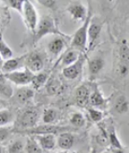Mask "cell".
<instances>
[{
	"label": "cell",
	"instance_id": "obj_1",
	"mask_svg": "<svg viewBox=\"0 0 129 153\" xmlns=\"http://www.w3.org/2000/svg\"><path fill=\"white\" fill-rule=\"evenodd\" d=\"M48 35H57L59 36H65V37L67 36L59 30L54 17H52L51 16H43L39 19V21H38V25L36 27V33H33V36H35L33 42L35 43L38 42L41 38Z\"/></svg>",
	"mask_w": 129,
	"mask_h": 153
},
{
	"label": "cell",
	"instance_id": "obj_2",
	"mask_svg": "<svg viewBox=\"0 0 129 153\" xmlns=\"http://www.w3.org/2000/svg\"><path fill=\"white\" fill-rule=\"evenodd\" d=\"M92 18V9H89L88 16L84 20L78 30L74 33L73 37H72V42H71V47L72 49L78 50L80 53L84 52L86 48L88 46V27Z\"/></svg>",
	"mask_w": 129,
	"mask_h": 153
},
{
	"label": "cell",
	"instance_id": "obj_3",
	"mask_svg": "<svg viewBox=\"0 0 129 153\" xmlns=\"http://www.w3.org/2000/svg\"><path fill=\"white\" fill-rule=\"evenodd\" d=\"M111 112L118 119L129 116V96L124 92L117 91L110 100Z\"/></svg>",
	"mask_w": 129,
	"mask_h": 153
},
{
	"label": "cell",
	"instance_id": "obj_4",
	"mask_svg": "<svg viewBox=\"0 0 129 153\" xmlns=\"http://www.w3.org/2000/svg\"><path fill=\"white\" fill-rule=\"evenodd\" d=\"M38 120H39V113L36 109L31 108L24 110L19 115L17 120V126L19 128V131L28 130V129L36 127Z\"/></svg>",
	"mask_w": 129,
	"mask_h": 153
},
{
	"label": "cell",
	"instance_id": "obj_5",
	"mask_svg": "<svg viewBox=\"0 0 129 153\" xmlns=\"http://www.w3.org/2000/svg\"><path fill=\"white\" fill-rule=\"evenodd\" d=\"M22 17L28 30H30L33 33H35L39 19H38V13L35 5L31 1H24Z\"/></svg>",
	"mask_w": 129,
	"mask_h": 153
},
{
	"label": "cell",
	"instance_id": "obj_6",
	"mask_svg": "<svg viewBox=\"0 0 129 153\" xmlns=\"http://www.w3.org/2000/svg\"><path fill=\"white\" fill-rule=\"evenodd\" d=\"M103 27V20L99 16H93L88 27V49L92 50L100 36Z\"/></svg>",
	"mask_w": 129,
	"mask_h": 153
},
{
	"label": "cell",
	"instance_id": "obj_7",
	"mask_svg": "<svg viewBox=\"0 0 129 153\" xmlns=\"http://www.w3.org/2000/svg\"><path fill=\"white\" fill-rule=\"evenodd\" d=\"M73 127L70 126H59L56 124H43V126H36L33 128L28 129V130L19 131L21 134H29V135H43V134H56V133H62L72 130Z\"/></svg>",
	"mask_w": 129,
	"mask_h": 153
},
{
	"label": "cell",
	"instance_id": "obj_8",
	"mask_svg": "<svg viewBox=\"0 0 129 153\" xmlns=\"http://www.w3.org/2000/svg\"><path fill=\"white\" fill-rule=\"evenodd\" d=\"M36 74L32 73L28 68L24 70H17L13 73L4 74V76L11 82L19 85V86H26L29 83H32V80Z\"/></svg>",
	"mask_w": 129,
	"mask_h": 153
},
{
	"label": "cell",
	"instance_id": "obj_9",
	"mask_svg": "<svg viewBox=\"0 0 129 153\" xmlns=\"http://www.w3.org/2000/svg\"><path fill=\"white\" fill-rule=\"evenodd\" d=\"M66 12L69 13V16L74 21L83 23L88 16L89 9H87L83 3L79 1H72L67 6Z\"/></svg>",
	"mask_w": 129,
	"mask_h": 153
},
{
	"label": "cell",
	"instance_id": "obj_10",
	"mask_svg": "<svg viewBox=\"0 0 129 153\" xmlns=\"http://www.w3.org/2000/svg\"><path fill=\"white\" fill-rule=\"evenodd\" d=\"M26 68H28L32 73L37 74L42 72L44 68V59L40 53H32L30 55H27L26 57Z\"/></svg>",
	"mask_w": 129,
	"mask_h": 153
},
{
	"label": "cell",
	"instance_id": "obj_11",
	"mask_svg": "<svg viewBox=\"0 0 129 153\" xmlns=\"http://www.w3.org/2000/svg\"><path fill=\"white\" fill-rule=\"evenodd\" d=\"M84 60H85L84 56L81 55L79 60L76 61L74 64L64 67L62 69V75H63L64 78H66L67 79H76V78H79L81 72H82Z\"/></svg>",
	"mask_w": 129,
	"mask_h": 153
},
{
	"label": "cell",
	"instance_id": "obj_12",
	"mask_svg": "<svg viewBox=\"0 0 129 153\" xmlns=\"http://www.w3.org/2000/svg\"><path fill=\"white\" fill-rule=\"evenodd\" d=\"M105 59L103 57V56L102 55H97L91 59H88V71L90 76H98L100 72H102L106 62H105Z\"/></svg>",
	"mask_w": 129,
	"mask_h": 153
},
{
	"label": "cell",
	"instance_id": "obj_13",
	"mask_svg": "<svg viewBox=\"0 0 129 153\" xmlns=\"http://www.w3.org/2000/svg\"><path fill=\"white\" fill-rule=\"evenodd\" d=\"M44 151H52L56 146V138L54 134H43L33 137Z\"/></svg>",
	"mask_w": 129,
	"mask_h": 153
},
{
	"label": "cell",
	"instance_id": "obj_14",
	"mask_svg": "<svg viewBox=\"0 0 129 153\" xmlns=\"http://www.w3.org/2000/svg\"><path fill=\"white\" fill-rule=\"evenodd\" d=\"M75 142H76V137L70 131L62 132L56 138V145L61 150L68 151L74 146Z\"/></svg>",
	"mask_w": 129,
	"mask_h": 153
},
{
	"label": "cell",
	"instance_id": "obj_15",
	"mask_svg": "<svg viewBox=\"0 0 129 153\" xmlns=\"http://www.w3.org/2000/svg\"><path fill=\"white\" fill-rule=\"evenodd\" d=\"M109 100L104 97L103 93L99 90V88L97 85L95 86L93 89V92L90 95L89 99V104H91V106L94 108H102L107 104Z\"/></svg>",
	"mask_w": 129,
	"mask_h": 153
},
{
	"label": "cell",
	"instance_id": "obj_16",
	"mask_svg": "<svg viewBox=\"0 0 129 153\" xmlns=\"http://www.w3.org/2000/svg\"><path fill=\"white\" fill-rule=\"evenodd\" d=\"M26 57L27 55L14 57V59L12 57V59L5 60V62L1 66V71L4 74H9V73H13L14 71H17L21 67L24 60H26Z\"/></svg>",
	"mask_w": 129,
	"mask_h": 153
},
{
	"label": "cell",
	"instance_id": "obj_17",
	"mask_svg": "<svg viewBox=\"0 0 129 153\" xmlns=\"http://www.w3.org/2000/svg\"><path fill=\"white\" fill-rule=\"evenodd\" d=\"M91 92L86 85H80L76 90V102L80 107H86L89 104Z\"/></svg>",
	"mask_w": 129,
	"mask_h": 153
},
{
	"label": "cell",
	"instance_id": "obj_18",
	"mask_svg": "<svg viewBox=\"0 0 129 153\" xmlns=\"http://www.w3.org/2000/svg\"><path fill=\"white\" fill-rule=\"evenodd\" d=\"M66 47V42L62 36H56L49 41L47 49L53 56H59Z\"/></svg>",
	"mask_w": 129,
	"mask_h": 153
},
{
	"label": "cell",
	"instance_id": "obj_19",
	"mask_svg": "<svg viewBox=\"0 0 129 153\" xmlns=\"http://www.w3.org/2000/svg\"><path fill=\"white\" fill-rule=\"evenodd\" d=\"M107 133H108V141L111 148H117V149H123L124 146L122 145V143L121 141V139L119 138L118 133L116 131V128L111 124L108 128H107Z\"/></svg>",
	"mask_w": 129,
	"mask_h": 153
},
{
	"label": "cell",
	"instance_id": "obj_20",
	"mask_svg": "<svg viewBox=\"0 0 129 153\" xmlns=\"http://www.w3.org/2000/svg\"><path fill=\"white\" fill-rule=\"evenodd\" d=\"M118 61L129 66V44L123 40L118 48Z\"/></svg>",
	"mask_w": 129,
	"mask_h": 153
},
{
	"label": "cell",
	"instance_id": "obj_21",
	"mask_svg": "<svg viewBox=\"0 0 129 153\" xmlns=\"http://www.w3.org/2000/svg\"><path fill=\"white\" fill-rule=\"evenodd\" d=\"M59 112L55 108H46L42 114V122L44 124H55L59 120Z\"/></svg>",
	"mask_w": 129,
	"mask_h": 153
},
{
	"label": "cell",
	"instance_id": "obj_22",
	"mask_svg": "<svg viewBox=\"0 0 129 153\" xmlns=\"http://www.w3.org/2000/svg\"><path fill=\"white\" fill-rule=\"evenodd\" d=\"M81 54L80 52L78 50L72 49L65 53V55L62 56V65H64L65 67L74 64L76 61H78L80 57Z\"/></svg>",
	"mask_w": 129,
	"mask_h": 153
},
{
	"label": "cell",
	"instance_id": "obj_23",
	"mask_svg": "<svg viewBox=\"0 0 129 153\" xmlns=\"http://www.w3.org/2000/svg\"><path fill=\"white\" fill-rule=\"evenodd\" d=\"M25 150L27 153H44V150L38 145V143L33 137H28L26 140Z\"/></svg>",
	"mask_w": 129,
	"mask_h": 153
},
{
	"label": "cell",
	"instance_id": "obj_24",
	"mask_svg": "<svg viewBox=\"0 0 129 153\" xmlns=\"http://www.w3.org/2000/svg\"><path fill=\"white\" fill-rule=\"evenodd\" d=\"M69 122L71 123V126L76 128H81L85 126L86 121L85 118L83 116V114H81L80 112H74L71 114V116L69 118Z\"/></svg>",
	"mask_w": 129,
	"mask_h": 153
},
{
	"label": "cell",
	"instance_id": "obj_25",
	"mask_svg": "<svg viewBox=\"0 0 129 153\" xmlns=\"http://www.w3.org/2000/svg\"><path fill=\"white\" fill-rule=\"evenodd\" d=\"M33 97V91L31 88L28 87H22L20 89H18L16 92V99L18 102H20L22 103L27 102L28 100H30Z\"/></svg>",
	"mask_w": 129,
	"mask_h": 153
},
{
	"label": "cell",
	"instance_id": "obj_26",
	"mask_svg": "<svg viewBox=\"0 0 129 153\" xmlns=\"http://www.w3.org/2000/svg\"><path fill=\"white\" fill-rule=\"evenodd\" d=\"M25 145L24 142L20 139L13 140L9 143L8 146V153H24L25 150Z\"/></svg>",
	"mask_w": 129,
	"mask_h": 153
},
{
	"label": "cell",
	"instance_id": "obj_27",
	"mask_svg": "<svg viewBox=\"0 0 129 153\" xmlns=\"http://www.w3.org/2000/svg\"><path fill=\"white\" fill-rule=\"evenodd\" d=\"M0 56H1L2 59L6 60L12 59V56H13V50L11 49V47L7 44L6 41L3 39L1 33H0Z\"/></svg>",
	"mask_w": 129,
	"mask_h": 153
},
{
	"label": "cell",
	"instance_id": "obj_28",
	"mask_svg": "<svg viewBox=\"0 0 129 153\" xmlns=\"http://www.w3.org/2000/svg\"><path fill=\"white\" fill-rule=\"evenodd\" d=\"M7 81L8 79L5 78L4 75L0 76V95L4 96L5 98H10L13 95V89Z\"/></svg>",
	"mask_w": 129,
	"mask_h": 153
},
{
	"label": "cell",
	"instance_id": "obj_29",
	"mask_svg": "<svg viewBox=\"0 0 129 153\" xmlns=\"http://www.w3.org/2000/svg\"><path fill=\"white\" fill-rule=\"evenodd\" d=\"M47 79L48 74L45 73V72H40V73L36 74L32 80L33 87L35 89H39L43 85H45V83L47 82Z\"/></svg>",
	"mask_w": 129,
	"mask_h": 153
},
{
	"label": "cell",
	"instance_id": "obj_30",
	"mask_svg": "<svg viewBox=\"0 0 129 153\" xmlns=\"http://www.w3.org/2000/svg\"><path fill=\"white\" fill-rule=\"evenodd\" d=\"M13 121V114L9 109L0 110V127H4Z\"/></svg>",
	"mask_w": 129,
	"mask_h": 153
},
{
	"label": "cell",
	"instance_id": "obj_31",
	"mask_svg": "<svg viewBox=\"0 0 129 153\" xmlns=\"http://www.w3.org/2000/svg\"><path fill=\"white\" fill-rule=\"evenodd\" d=\"M87 112H88L89 118L91 119V121L96 123H100L104 118V114L100 109L90 107V108L87 109Z\"/></svg>",
	"mask_w": 129,
	"mask_h": 153
},
{
	"label": "cell",
	"instance_id": "obj_32",
	"mask_svg": "<svg viewBox=\"0 0 129 153\" xmlns=\"http://www.w3.org/2000/svg\"><path fill=\"white\" fill-rule=\"evenodd\" d=\"M115 72L119 79H125L129 76V66L118 61L115 67Z\"/></svg>",
	"mask_w": 129,
	"mask_h": 153
},
{
	"label": "cell",
	"instance_id": "obj_33",
	"mask_svg": "<svg viewBox=\"0 0 129 153\" xmlns=\"http://www.w3.org/2000/svg\"><path fill=\"white\" fill-rule=\"evenodd\" d=\"M6 4L10 6L12 9L16 11L22 16L23 14V7H24V1H16V0H9L6 1Z\"/></svg>",
	"mask_w": 129,
	"mask_h": 153
},
{
	"label": "cell",
	"instance_id": "obj_34",
	"mask_svg": "<svg viewBox=\"0 0 129 153\" xmlns=\"http://www.w3.org/2000/svg\"><path fill=\"white\" fill-rule=\"evenodd\" d=\"M59 86H60V84H59V81L56 80V79H53V80L49 81V83H48L47 90H48V92H49L50 94H55V93L57 92Z\"/></svg>",
	"mask_w": 129,
	"mask_h": 153
},
{
	"label": "cell",
	"instance_id": "obj_35",
	"mask_svg": "<svg viewBox=\"0 0 129 153\" xmlns=\"http://www.w3.org/2000/svg\"><path fill=\"white\" fill-rule=\"evenodd\" d=\"M12 131L8 128L5 127H0V143H3L5 141H7L9 137L11 136Z\"/></svg>",
	"mask_w": 129,
	"mask_h": 153
},
{
	"label": "cell",
	"instance_id": "obj_36",
	"mask_svg": "<svg viewBox=\"0 0 129 153\" xmlns=\"http://www.w3.org/2000/svg\"><path fill=\"white\" fill-rule=\"evenodd\" d=\"M39 3L41 5H43V6L50 8V9H54V7L56 5V1H39Z\"/></svg>",
	"mask_w": 129,
	"mask_h": 153
},
{
	"label": "cell",
	"instance_id": "obj_37",
	"mask_svg": "<svg viewBox=\"0 0 129 153\" xmlns=\"http://www.w3.org/2000/svg\"><path fill=\"white\" fill-rule=\"evenodd\" d=\"M7 102L5 100L1 99L0 98V110H2V109H7Z\"/></svg>",
	"mask_w": 129,
	"mask_h": 153
},
{
	"label": "cell",
	"instance_id": "obj_38",
	"mask_svg": "<svg viewBox=\"0 0 129 153\" xmlns=\"http://www.w3.org/2000/svg\"><path fill=\"white\" fill-rule=\"evenodd\" d=\"M110 153H126L125 150L123 149H117V148H111V150H110Z\"/></svg>",
	"mask_w": 129,
	"mask_h": 153
},
{
	"label": "cell",
	"instance_id": "obj_39",
	"mask_svg": "<svg viewBox=\"0 0 129 153\" xmlns=\"http://www.w3.org/2000/svg\"><path fill=\"white\" fill-rule=\"evenodd\" d=\"M90 153H98V151H97V149H96V148H95V147H93V148H92V149H91Z\"/></svg>",
	"mask_w": 129,
	"mask_h": 153
},
{
	"label": "cell",
	"instance_id": "obj_40",
	"mask_svg": "<svg viewBox=\"0 0 129 153\" xmlns=\"http://www.w3.org/2000/svg\"><path fill=\"white\" fill-rule=\"evenodd\" d=\"M56 153H68V151H66V150H61V151H59V152H56Z\"/></svg>",
	"mask_w": 129,
	"mask_h": 153
},
{
	"label": "cell",
	"instance_id": "obj_41",
	"mask_svg": "<svg viewBox=\"0 0 129 153\" xmlns=\"http://www.w3.org/2000/svg\"><path fill=\"white\" fill-rule=\"evenodd\" d=\"M0 153H3V147L0 145Z\"/></svg>",
	"mask_w": 129,
	"mask_h": 153
},
{
	"label": "cell",
	"instance_id": "obj_42",
	"mask_svg": "<svg viewBox=\"0 0 129 153\" xmlns=\"http://www.w3.org/2000/svg\"><path fill=\"white\" fill-rule=\"evenodd\" d=\"M76 153H79V152H76Z\"/></svg>",
	"mask_w": 129,
	"mask_h": 153
}]
</instances>
